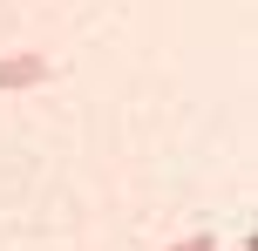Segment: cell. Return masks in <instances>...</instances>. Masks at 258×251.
Masks as SVG:
<instances>
[{"label":"cell","instance_id":"obj_1","mask_svg":"<svg viewBox=\"0 0 258 251\" xmlns=\"http://www.w3.org/2000/svg\"><path fill=\"white\" fill-rule=\"evenodd\" d=\"M48 75H54V61L34 54V48H27V54H0V95H7V89H41Z\"/></svg>","mask_w":258,"mask_h":251},{"label":"cell","instance_id":"obj_2","mask_svg":"<svg viewBox=\"0 0 258 251\" xmlns=\"http://www.w3.org/2000/svg\"><path fill=\"white\" fill-rule=\"evenodd\" d=\"M170 251H218V238H183V244H170Z\"/></svg>","mask_w":258,"mask_h":251}]
</instances>
